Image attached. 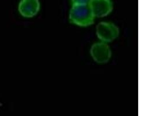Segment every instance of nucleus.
<instances>
[{"instance_id": "2", "label": "nucleus", "mask_w": 155, "mask_h": 116, "mask_svg": "<svg viewBox=\"0 0 155 116\" xmlns=\"http://www.w3.org/2000/svg\"><path fill=\"white\" fill-rule=\"evenodd\" d=\"M97 34L103 42H111L119 36V29L112 23L101 22L97 27Z\"/></svg>"}, {"instance_id": "1", "label": "nucleus", "mask_w": 155, "mask_h": 116, "mask_svg": "<svg viewBox=\"0 0 155 116\" xmlns=\"http://www.w3.org/2000/svg\"><path fill=\"white\" fill-rule=\"evenodd\" d=\"M95 16L89 4H73L69 19L71 23L81 27H87L94 23Z\"/></svg>"}, {"instance_id": "6", "label": "nucleus", "mask_w": 155, "mask_h": 116, "mask_svg": "<svg viewBox=\"0 0 155 116\" xmlns=\"http://www.w3.org/2000/svg\"><path fill=\"white\" fill-rule=\"evenodd\" d=\"M91 0H71L73 4H87Z\"/></svg>"}, {"instance_id": "5", "label": "nucleus", "mask_w": 155, "mask_h": 116, "mask_svg": "<svg viewBox=\"0 0 155 116\" xmlns=\"http://www.w3.org/2000/svg\"><path fill=\"white\" fill-rule=\"evenodd\" d=\"M40 9L38 0H21L18 10L22 16L27 18H33L38 14Z\"/></svg>"}, {"instance_id": "3", "label": "nucleus", "mask_w": 155, "mask_h": 116, "mask_svg": "<svg viewBox=\"0 0 155 116\" xmlns=\"http://www.w3.org/2000/svg\"><path fill=\"white\" fill-rule=\"evenodd\" d=\"M91 55L94 60L100 64L107 63L111 58L110 47L105 42L94 44L91 49Z\"/></svg>"}, {"instance_id": "4", "label": "nucleus", "mask_w": 155, "mask_h": 116, "mask_svg": "<svg viewBox=\"0 0 155 116\" xmlns=\"http://www.w3.org/2000/svg\"><path fill=\"white\" fill-rule=\"evenodd\" d=\"M89 5L94 16L98 18L106 16L113 9L111 0H91Z\"/></svg>"}]
</instances>
